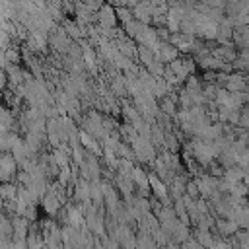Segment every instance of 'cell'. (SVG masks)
I'll return each mask as SVG.
<instances>
[{"label":"cell","instance_id":"277c9868","mask_svg":"<svg viewBox=\"0 0 249 249\" xmlns=\"http://www.w3.org/2000/svg\"><path fill=\"white\" fill-rule=\"evenodd\" d=\"M161 62H173V60H177L179 58V49L177 47H173L171 43H163L161 47H160V51H158V54H156Z\"/></svg>","mask_w":249,"mask_h":249},{"label":"cell","instance_id":"3957f363","mask_svg":"<svg viewBox=\"0 0 249 249\" xmlns=\"http://www.w3.org/2000/svg\"><path fill=\"white\" fill-rule=\"evenodd\" d=\"M97 16H99V25H101V27H113L115 21H117V12H115V8L109 6V4H103L101 10L97 12Z\"/></svg>","mask_w":249,"mask_h":249},{"label":"cell","instance_id":"30bf717a","mask_svg":"<svg viewBox=\"0 0 249 249\" xmlns=\"http://www.w3.org/2000/svg\"><path fill=\"white\" fill-rule=\"evenodd\" d=\"M23 218H25V220H29V222H33V220L37 218L35 206H27V208H25V212H23Z\"/></svg>","mask_w":249,"mask_h":249},{"label":"cell","instance_id":"52a82bcc","mask_svg":"<svg viewBox=\"0 0 249 249\" xmlns=\"http://www.w3.org/2000/svg\"><path fill=\"white\" fill-rule=\"evenodd\" d=\"M19 185H12V183H4L2 185V198L6 200V202H12V200H18V193H19V189H18Z\"/></svg>","mask_w":249,"mask_h":249},{"label":"cell","instance_id":"8992f818","mask_svg":"<svg viewBox=\"0 0 249 249\" xmlns=\"http://www.w3.org/2000/svg\"><path fill=\"white\" fill-rule=\"evenodd\" d=\"M195 239H196L202 247H206V249H210V245L216 241V237L210 233V230H196V231H195Z\"/></svg>","mask_w":249,"mask_h":249},{"label":"cell","instance_id":"7a4b0ae2","mask_svg":"<svg viewBox=\"0 0 249 249\" xmlns=\"http://www.w3.org/2000/svg\"><path fill=\"white\" fill-rule=\"evenodd\" d=\"M16 169H18V161H16V158H14L12 154L4 152V156H2V181L8 183V181L16 175Z\"/></svg>","mask_w":249,"mask_h":249},{"label":"cell","instance_id":"5b68a950","mask_svg":"<svg viewBox=\"0 0 249 249\" xmlns=\"http://www.w3.org/2000/svg\"><path fill=\"white\" fill-rule=\"evenodd\" d=\"M41 202H43V210H45L49 216H54V214L58 212V208H60V198H58L54 193H47V195L41 198Z\"/></svg>","mask_w":249,"mask_h":249},{"label":"cell","instance_id":"8fae6325","mask_svg":"<svg viewBox=\"0 0 249 249\" xmlns=\"http://www.w3.org/2000/svg\"><path fill=\"white\" fill-rule=\"evenodd\" d=\"M241 249H249V243L247 245H241Z\"/></svg>","mask_w":249,"mask_h":249},{"label":"cell","instance_id":"9c48e42d","mask_svg":"<svg viewBox=\"0 0 249 249\" xmlns=\"http://www.w3.org/2000/svg\"><path fill=\"white\" fill-rule=\"evenodd\" d=\"M210 249H230L228 247V241H226V237H218L212 245H210Z\"/></svg>","mask_w":249,"mask_h":249},{"label":"cell","instance_id":"6da1fadb","mask_svg":"<svg viewBox=\"0 0 249 249\" xmlns=\"http://www.w3.org/2000/svg\"><path fill=\"white\" fill-rule=\"evenodd\" d=\"M214 228L218 230L220 237H231V235H235V233H237V230H241V228H239V224H237V222H233V220H230V218H218Z\"/></svg>","mask_w":249,"mask_h":249},{"label":"cell","instance_id":"ba28073f","mask_svg":"<svg viewBox=\"0 0 249 249\" xmlns=\"http://www.w3.org/2000/svg\"><path fill=\"white\" fill-rule=\"evenodd\" d=\"M185 195H189V196H193V198H198V196H200V191H198V187H196L195 181H189V183H187V193H185Z\"/></svg>","mask_w":249,"mask_h":249}]
</instances>
